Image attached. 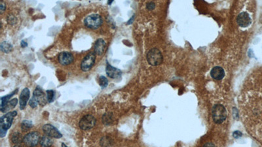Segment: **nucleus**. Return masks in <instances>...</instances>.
I'll list each match as a JSON object with an SVG mask.
<instances>
[{"mask_svg": "<svg viewBox=\"0 0 262 147\" xmlns=\"http://www.w3.org/2000/svg\"><path fill=\"white\" fill-rule=\"evenodd\" d=\"M212 116L214 122L218 124H222L227 118V110L222 105H215L212 109Z\"/></svg>", "mask_w": 262, "mask_h": 147, "instance_id": "obj_1", "label": "nucleus"}, {"mask_svg": "<svg viewBox=\"0 0 262 147\" xmlns=\"http://www.w3.org/2000/svg\"><path fill=\"white\" fill-rule=\"evenodd\" d=\"M146 58L148 62L153 66L160 65L163 60L161 52L157 48H153L149 51L147 54Z\"/></svg>", "mask_w": 262, "mask_h": 147, "instance_id": "obj_2", "label": "nucleus"}, {"mask_svg": "<svg viewBox=\"0 0 262 147\" xmlns=\"http://www.w3.org/2000/svg\"><path fill=\"white\" fill-rule=\"evenodd\" d=\"M103 20L101 16L94 14L88 16L84 20L85 25L89 28L97 29L102 24Z\"/></svg>", "mask_w": 262, "mask_h": 147, "instance_id": "obj_3", "label": "nucleus"}, {"mask_svg": "<svg viewBox=\"0 0 262 147\" xmlns=\"http://www.w3.org/2000/svg\"><path fill=\"white\" fill-rule=\"evenodd\" d=\"M40 135L37 131L30 132L24 137L23 142L26 146L29 147H34L36 146L40 141Z\"/></svg>", "mask_w": 262, "mask_h": 147, "instance_id": "obj_4", "label": "nucleus"}, {"mask_svg": "<svg viewBox=\"0 0 262 147\" xmlns=\"http://www.w3.org/2000/svg\"><path fill=\"white\" fill-rule=\"evenodd\" d=\"M17 115V111L9 112L5 114L4 116H3L1 119H0V125H1V129H3L5 131L10 128L11 126L14 117Z\"/></svg>", "mask_w": 262, "mask_h": 147, "instance_id": "obj_5", "label": "nucleus"}, {"mask_svg": "<svg viewBox=\"0 0 262 147\" xmlns=\"http://www.w3.org/2000/svg\"><path fill=\"white\" fill-rule=\"evenodd\" d=\"M96 124V118L92 115H85L79 122V127L83 130H89L93 128Z\"/></svg>", "mask_w": 262, "mask_h": 147, "instance_id": "obj_6", "label": "nucleus"}, {"mask_svg": "<svg viewBox=\"0 0 262 147\" xmlns=\"http://www.w3.org/2000/svg\"><path fill=\"white\" fill-rule=\"evenodd\" d=\"M95 53L91 52L86 56L83 60L81 64V68L83 71H88L93 67L95 63Z\"/></svg>", "mask_w": 262, "mask_h": 147, "instance_id": "obj_7", "label": "nucleus"}, {"mask_svg": "<svg viewBox=\"0 0 262 147\" xmlns=\"http://www.w3.org/2000/svg\"><path fill=\"white\" fill-rule=\"evenodd\" d=\"M43 131L46 136L59 139L62 137L60 132L51 124H45L43 126Z\"/></svg>", "mask_w": 262, "mask_h": 147, "instance_id": "obj_8", "label": "nucleus"}, {"mask_svg": "<svg viewBox=\"0 0 262 147\" xmlns=\"http://www.w3.org/2000/svg\"><path fill=\"white\" fill-rule=\"evenodd\" d=\"M237 22L238 25L242 28H246V27L250 25L252 20L250 17V15L246 12H243L240 13L237 18Z\"/></svg>", "mask_w": 262, "mask_h": 147, "instance_id": "obj_9", "label": "nucleus"}, {"mask_svg": "<svg viewBox=\"0 0 262 147\" xmlns=\"http://www.w3.org/2000/svg\"><path fill=\"white\" fill-rule=\"evenodd\" d=\"M58 62L60 64L63 65H67L71 64L74 60L73 56L72 54L69 52H62L58 55Z\"/></svg>", "mask_w": 262, "mask_h": 147, "instance_id": "obj_10", "label": "nucleus"}, {"mask_svg": "<svg viewBox=\"0 0 262 147\" xmlns=\"http://www.w3.org/2000/svg\"><path fill=\"white\" fill-rule=\"evenodd\" d=\"M33 97L37 100L38 103L41 106H43L47 103V100L45 98V95L42 89L40 86H37L36 88L35 89L34 94H33Z\"/></svg>", "mask_w": 262, "mask_h": 147, "instance_id": "obj_11", "label": "nucleus"}, {"mask_svg": "<svg viewBox=\"0 0 262 147\" xmlns=\"http://www.w3.org/2000/svg\"><path fill=\"white\" fill-rule=\"evenodd\" d=\"M210 75L214 79L220 80H222L225 77V71L222 67L216 66L212 69L210 71Z\"/></svg>", "mask_w": 262, "mask_h": 147, "instance_id": "obj_12", "label": "nucleus"}, {"mask_svg": "<svg viewBox=\"0 0 262 147\" xmlns=\"http://www.w3.org/2000/svg\"><path fill=\"white\" fill-rule=\"evenodd\" d=\"M106 72V74L108 75V76L110 78H112V79H116V78L121 77L122 73L121 70H119L117 68L113 67V66L109 65V64H107Z\"/></svg>", "mask_w": 262, "mask_h": 147, "instance_id": "obj_13", "label": "nucleus"}, {"mask_svg": "<svg viewBox=\"0 0 262 147\" xmlns=\"http://www.w3.org/2000/svg\"><path fill=\"white\" fill-rule=\"evenodd\" d=\"M30 98V90L27 88H25L21 92L20 95V109L21 110L24 109L27 102Z\"/></svg>", "mask_w": 262, "mask_h": 147, "instance_id": "obj_14", "label": "nucleus"}, {"mask_svg": "<svg viewBox=\"0 0 262 147\" xmlns=\"http://www.w3.org/2000/svg\"><path fill=\"white\" fill-rule=\"evenodd\" d=\"M106 43L102 39H98L94 44V52L98 56L102 55L106 50Z\"/></svg>", "mask_w": 262, "mask_h": 147, "instance_id": "obj_15", "label": "nucleus"}, {"mask_svg": "<svg viewBox=\"0 0 262 147\" xmlns=\"http://www.w3.org/2000/svg\"><path fill=\"white\" fill-rule=\"evenodd\" d=\"M0 49H1L3 52L8 54L13 50V47L11 43H9V42L4 41L2 42L1 44H0Z\"/></svg>", "mask_w": 262, "mask_h": 147, "instance_id": "obj_16", "label": "nucleus"}, {"mask_svg": "<svg viewBox=\"0 0 262 147\" xmlns=\"http://www.w3.org/2000/svg\"><path fill=\"white\" fill-rule=\"evenodd\" d=\"M40 144L43 147H49L53 145V141L50 137H49L47 136H43L41 137L40 139Z\"/></svg>", "mask_w": 262, "mask_h": 147, "instance_id": "obj_17", "label": "nucleus"}, {"mask_svg": "<svg viewBox=\"0 0 262 147\" xmlns=\"http://www.w3.org/2000/svg\"><path fill=\"white\" fill-rule=\"evenodd\" d=\"M18 92V89L15 90L14 92L11 93V94H9L7 95H5L4 97H2L1 99V110L4 109V108L6 106V105L8 103V102L9 101L11 98L14 95Z\"/></svg>", "mask_w": 262, "mask_h": 147, "instance_id": "obj_18", "label": "nucleus"}, {"mask_svg": "<svg viewBox=\"0 0 262 147\" xmlns=\"http://www.w3.org/2000/svg\"><path fill=\"white\" fill-rule=\"evenodd\" d=\"M17 103H18V100L17 98L13 99V100L8 102V103L6 105V106L4 108V109L1 110V112L5 113L6 111H8V110L12 109H13V108L17 105Z\"/></svg>", "mask_w": 262, "mask_h": 147, "instance_id": "obj_19", "label": "nucleus"}, {"mask_svg": "<svg viewBox=\"0 0 262 147\" xmlns=\"http://www.w3.org/2000/svg\"><path fill=\"white\" fill-rule=\"evenodd\" d=\"M11 140L13 143H16L18 145V144H20L23 141L24 137H22V134L19 133V132H14L13 134V136H12Z\"/></svg>", "mask_w": 262, "mask_h": 147, "instance_id": "obj_20", "label": "nucleus"}, {"mask_svg": "<svg viewBox=\"0 0 262 147\" xmlns=\"http://www.w3.org/2000/svg\"><path fill=\"white\" fill-rule=\"evenodd\" d=\"M102 121L104 124L109 125L113 122V115L112 113H106L102 117Z\"/></svg>", "mask_w": 262, "mask_h": 147, "instance_id": "obj_21", "label": "nucleus"}, {"mask_svg": "<svg viewBox=\"0 0 262 147\" xmlns=\"http://www.w3.org/2000/svg\"><path fill=\"white\" fill-rule=\"evenodd\" d=\"M32 122L30 120H23L21 124V129L23 131L29 130L32 127Z\"/></svg>", "mask_w": 262, "mask_h": 147, "instance_id": "obj_22", "label": "nucleus"}, {"mask_svg": "<svg viewBox=\"0 0 262 147\" xmlns=\"http://www.w3.org/2000/svg\"><path fill=\"white\" fill-rule=\"evenodd\" d=\"M99 85L102 88H106L108 85V80L104 76H101L99 78Z\"/></svg>", "mask_w": 262, "mask_h": 147, "instance_id": "obj_23", "label": "nucleus"}, {"mask_svg": "<svg viewBox=\"0 0 262 147\" xmlns=\"http://www.w3.org/2000/svg\"><path fill=\"white\" fill-rule=\"evenodd\" d=\"M55 92L53 90H49L47 91V100L49 103H51L54 100Z\"/></svg>", "mask_w": 262, "mask_h": 147, "instance_id": "obj_24", "label": "nucleus"}, {"mask_svg": "<svg viewBox=\"0 0 262 147\" xmlns=\"http://www.w3.org/2000/svg\"><path fill=\"white\" fill-rule=\"evenodd\" d=\"M7 22L9 24L13 25L17 22V19L15 18V16L13 15H9L7 18Z\"/></svg>", "mask_w": 262, "mask_h": 147, "instance_id": "obj_25", "label": "nucleus"}, {"mask_svg": "<svg viewBox=\"0 0 262 147\" xmlns=\"http://www.w3.org/2000/svg\"><path fill=\"white\" fill-rule=\"evenodd\" d=\"M37 104H39L38 102L37 101V100H35V99L34 97H32V98L29 101L30 106L32 108L36 107L37 106Z\"/></svg>", "mask_w": 262, "mask_h": 147, "instance_id": "obj_26", "label": "nucleus"}, {"mask_svg": "<svg viewBox=\"0 0 262 147\" xmlns=\"http://www.w3.org/2000/svg\"><path fill=\"white\" fill-rule=\"evenodd\" d=\"M155 4L153 2H149V3H148L147 4V5H146V8L148 9V10H150V11H152V10H153L154 9H155Z\"/></svg>", "mask_w": 262, "mask_h": 147, "instance_id": "obj_27", "label": "nucleus"}, {"mask_svg": "<svg viewBox=\"0 0 262 147\" xmlns=\"http://www.w3.org/2000/svg\"><path fill=\"white\" fill-rule=\"evenodd\" d=\"M233 137H235V138H239V137H240L241 136H243V133H241L240 131H235V132H233Z\"/></svg>", "mask_w": 262, "mask_h": 147, "instance_id": "obj_28", "label": "nucleus"}, {"mask_svg": "<svg viewBox=\"0 0 262 147\" xmlns=\"http://www.w3.org/2000/svg\"><path fill=\"white\" fill-rule=\"evenodd\" d=\"M5 9H6L5 4L3 1H1V4H0V11H1V13H4V11L5 10Z\"/></svg>", "mask_w": 262, "mask_h": 147, "instance_id": "obj_29", "label": "nucleus"}, {"mask_svg": "<svg viewBox=\"0 0 262 147\" xmlns=\"http://www.w3.org/2000/svg\"><path fill=\"white\" fill-rule=\"evenodd\" d=\"M6 133H7V131L3 130V129H0V136H1V137H4L6 136Z\"/></svg>", "mask_w": 262, "mask_h": 147, "instance_id": "obj_30", "label": "nucleus"}, {"mask_svg": "<svg viewBox=\"0 0 262 147\" xmlns=\"http://www.w3.org/2000/svg\"><path fill=\"white\" fill-rule=\"evenodd\" d=\"M20 46H21V47H22V48H25V47H26L28 46L27 42H26L25 41L22 40V41H21V43H20Z\"/></svg>", "mask_w": 262, "mask_h": 147, "instance_id": "obj_31", "label": "nucleus"}, {"mask_svg": "<svg viewBox=\"0 0 262 147\" xmlns=\"http://www.w3.org/2000/svg\"><path fill=\"white\" fill-rule=\"evenodd\" d=\"M203 147H215L214 145L212 143H208L207 144H205Z\"/></svg>", "mask_w": 262, "mask_h": 147, "instance_id": "obj_32", "label": "nucleus"}, {"mask_svg": "<svg viewBox=\"0 0 262 147\" xmlns=\"http://www.w3.org/2000/svg\"><path fill=\"white\" fill-rule=\"evenodd\" d=\"M134 19H135V15L134 16H132V18H131V19L128 21V22H127V24H132V22H133V20H134Z\"/></svg>", "mask_w": 262, "mask_h": 147, "instance_id": "obj_33", "label": "nucleus"}, {"mask_svg": "<svg viewBox=\"0 0 262 147\" xmlns=\"http://www.w3.org/2000/svg\"><path fill=\"white\" fill-rule=\"evenodd\" d=\"M62 147H68L64 143H62Z\"/></svg>", "mask_w": 262, "mask_h": 147, "instance_id": "obj_34", "label": "nucleus"}, {"mask_svg": "<svg viewBox=\"0 0 262 147\" xmlns=\"http://www.w3.org/2000/svg\"><path fill=\"white\" fill-rule=\"evenodd\" d=\"M14 147H22V146H20V145H19V144H18V145H16Z\"/></svg>", "mask_w": 262, "mask_h": 147, "instance_id": "obj_35", "label": "nucleus"}, {"mask_svg": "<svg viewBox=\"0 0 262 147\" xmlns=\"http://www.w3.org/2000/svg\"><path fill=\"white\" fill-rule=\"evenodd\" d=\"M112 2H113V0H111V1H109L108 4V5H110V4H112Z\"/></svg>", "mask_w": 262, "mask_h": 147, "instance_id": "obj_36", "label": "nucleus"}]
</instances>
